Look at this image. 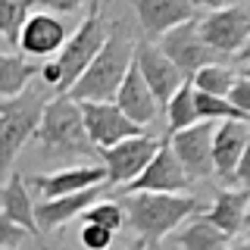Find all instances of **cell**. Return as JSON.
Here are the masks:
<instances>
[{
	"label": "cell",
	"mask_w": 250,
	"mask_h": 250,
	"mask_svg": "<svg viewBox=\"0 0 250 250\" xmlns=\"http://www.w3.org/2000/svg\"><path fill=\"white\" fill-rule=\"evenodd\" d=\"M119 207L125 213V225L150 250L160 247V241L169 231H175V225H182L194 213L207 209L194 194H147V191L125 194Z\"/></svg>",
	"instance_id": "obj_1"
},
{
	"label": "cell",
	"mask_w": 250,
	"mask_h": 250,
	"mask_svg": "<svg viewBox=\"0 0 250 250\" xmlns=\"http://www.w3.org/2000/svg\"><path fill=\"white\" fill-rule=\"evenodd\" d=\"M35 138L41 144V156L50 163H72L75 166V160H97V147L91 144L88 131H84L82 109L66 94H57L47 100Z\"/></svg>",
	"instance_id": "obj_2"
},
{
	"label": "cell",
	"mask_w": 250,
	"mask_h": 250,
	"mask_svg": "<svg viewBox=\"0 0 250 250\" xmlns=\"http://www.w3.org/2000/svg\"><path fill=\"white\" fill-rule=\"evenodd\" d=\"M131 53H135V38L125 31V22H109V35H106L104 47L88 62V69L78 75V82L66 91V97L75 100V104L113 100L116 88L122 84V78L131 66Z\"/></svg>",
	"instance_id": "obj_3"
},
{
	"label": "cell",
	"mask_w": 250,
	"mask_h": 250,
	"mask_svg": "<svg viewBox=\"0 0 250 250\" xmlns=\"http://www.w3.org/2000/svg\"><path fill=\"white\" fill-rule=\"evenodd\" d=\"M44 106H47V88H35V84H28L16 97L0 100V178L10 175L13 160L35 138Z\"/></svg>",
	"instance_id": "obj_4"
},
{
	"label": "cell",
	"mask_w": 250,
	"mask_h": 250,
	"mask_svg": "<svg viewBox=\"0 0 250 250\" xmlns=\"http://www.w3.org/2000/svg\"><path fill=\"white\" fill-rule=\"evenodd\" d=\"M109 35V25L104 22V16L100 13H88V19L78 25V31L72 38H66V44H62V50L57 53V60L53 62V69H57V88L60 94H66L72 84L78 82V75L88 69V62L97 57V50L104 47Z\"/></svg>",
	"instance_id": "obj_5"
},
{
	"label": "cell",
	"mask_w": 250,
	"mask_h": 250,
	"mask_svg": "<svg viewBox=\"0 0 250 250\" xmlns=\"http://www.w3.org/2000/svg\"><path fill=\"white\" fill-rule=\"evenodd\" d=\"M197 35L200 41L229 62L231 57L244 53L247 47V38H250V13L247 6L241 3H229L222 10H209L207 16H197Z\"/></svg>",
	"instance_id": "obj_6"
},
{
	"label": "cell",
	"mask_w": 250,
	"mask_h": 250,
	"mask_svg": "<svg viewBox=\"0 0 250 250\" xmlns=\"http://www.w3.org/2000/svg\"><path fill=\"white\" fill-rule=\"evenodd\" d=\"M247 156H250V125L247 122H216L213 128V175L225 188H247Z\"/></svg>",
	"instance_id": "obj_7"
},
{
	"label": "cell",
	"mask_w": 250,
	"mask_h": 250,
	"mask_svg": "<svg viewBox=\"0 0 250 250\" xmlns=\"http://www.w3.org/2000/svg\"><path fill=\"white\" fill-rule=\"evenodd\" d=\"M156 147H160V138L144 131V135L125 138L119 144L106 147V150H97V160L104 163V185L106 188H122L128 185L131 178H138L144 166L153 160Z\"/></svg>",
	"instance_id": "obj_8"
},
{
	"label": "cell",
	"mask_w": 250,
	"mask_h": 250,
	"mask_svg": "<svg viewBox=\"0 0 250 250\" xmlns=\"http://www.w3.org/2000/svg\"><path fill=\"white\" fill-rule=\"evenodd\" d=\"M156 50H160L163 57H166L172 66L182 72V78H191L203 66L225 62L222 57H216V53L200 41V35H197V16L188 19V22H182V25H175V28H169L166 35H160V38H156Z\"/></svg>",
	"instance_id": "obj_9"
},
{
	"label": "cell",
	"mask_w": 250,
	"mask_h": 250,
	"mask_svg": "<svg viewBox=\"0 0 250 250\" xmlns=\"http://www.w3.org/2000/svg\"><path fill=\"white\" fill-rule=\"evenodd\" d=\"M213 128L216 122H194L175 135H166L172 153H175L178 166L185 169V175L191 178V185L213 178Z\"/></svg>",
	"instance_id": "obj_10"
},
{
	"label": "cell",
	"mask_w": 250,
	"mask_h": 250,
	"mask_svg": "<svg viewBox=\"0 0 250 250\" xmlns=\"http://www.w3.org/2000/svg\"><path fill=\"white\" fill-rule=\"evenodd\" d=\"M188 188H191V178L178 166L175 153L169 147V138L163 135L160 147H156L153 160L144 166V172L138 178H131L128 185H122V197L125 194H141V191H147V194H185Z\"/></svg>",
	"instance_id": "obj_11"
},
{
	"label": "cell",
	"mask_w": 250,
	"mask_h": 250,
	"mask_svg": "<svg viewBox=\"0 0 250 250\" xmlns=\"http://www.w3.org/2000/svg\"><path fill=\"white\" fill-rule=\"evenodd\" d=\"M78 109H82L84 131H88L91 144L97 147V150H106V147L119 144V141H125V138L144 135V128L135 125L131 119H125L119 109H116L113 100H104V104L84 100V104H78Z\"/></svg>",
	"instance_id": "obj_12"
},
{
	"label": "cell",
	"mask_w": 250,
	"mask_h": 250,
	"mask_svg": "<svg viewBox=\"0 0 250 250\" xmlns=\"http://www.w3.org/2000/svg\"><path fill=\"white\" fill-rule=\"evenodd\" d=\"M131 62H135L138 75L144 78L147 91L153 94L156 109H166L169 97H172L178 88H182V82H185L182 72H178V69L172 66V62L163 57L160 50H156V44H150V41H138V44H135Z\"/></svg>",
	"instance_id": "obj_13"
},
{
	"label": "cell",
	"mask_w": 250,
	"mask_h": 250,
	"mask_svg": "<svg viewBox=\"0 0 250 250\" xmlns=\"http://www.w3.org/2000/svg\"><path fill=\"white\" fill-rule=\"evenodd\" d=\"M106 185H94V188H84V191H75V194H66V197H53V200H41L35 203V225H38V234L47 231H57L62 234L66 225L72 222L75 216H82L91 203H97L104 197Z\"/></svg>",
	"instance_id": "obj_14"
},
{
	"label": "cell",
	"mask_w": 250,
	"mask_h": 250,
	"mask_svg": "<svg viewBox=\"0 0 250 250\" xmlns=\"http://www.w3.org/2000/svg\"><path fill=\"white\" fill-rule=\"evenodd\" d=\"M125 3L135 6L141 31H144V41H150V44L160 35H166L169 28H175V25H182V22L197 16L191 0H125Z\"/></svg>",
	"instance_id": "obj_15"
},
{
	"label": "cell",
	"mask_w": 250,
	"mask_h": 250,
	"mask_svg": "<svg viewBox=\"0 0 250 250\" xmlns=\"http://www.w3.org/2000/svg\"><path fill=\"white\" fill-rule=\"evenodd\" d=\"M66 38H69V31L57 16L31 13L25 19V25H22V31H19L16 47H19L22 53H28V57L41 60V57H57L62 50V44H66Z\"/></svg>",
	"instance_id": "obj_16"
},
{
	"label": "cell",
	"mask_w": 250,
	"mask_h": 250,
	"mask_svg": "<svg viewBox=\"0 0 250 250\" xmlns=\"http://www.w3.org/2000/svg\"><path fill=\"white\" fill-rule=\"evenodd\" d=\"M25 185L38 188L44 194V200L53 197H66V194L84 191V188L104 185V166H94V163H78V166H66L50 175H25Z\"/></svg>",
	"instance_id": "obj_17"
},
{
	"label": "cell",
	"mask_w": 250,
	"mask_h": 250,
	"mask_svg": "<svg viewBox=\"0 0 250 250\" xmlns=\"http://www.w3.org/2000/svg\"><path fill=\"white\" fill-rule=\"evenodd\" d=\"M113 104L116 109L125 116V119H131L135 125H150L156 116H160V109H156V100H153V94L147 91V84H144V78L138 75V69H135V62L128 66V72H125L122 78V84L116 88L113 94Z\"/></svg>",
	"instance_id": "obj_18"
},
{
	"label": "cell",
	"mask_w": 250,
	"mask_h": 250,
	"mask_svg": "<svg viewBox=\"0 0 250 250\" xmlns=\"http://www.w3.org/2000/svg\"><path fill=\"white\" fill-rule=\"evenodd\" d=\"M247 200H250L247 188H219L213 207L203 209L200 216L234 241L241 231H244V225H247Z\"/></svg>",
	"instance_id": "obj_19"
},
{
	"label": "cell",
	"mask_w": 250,
	"mask_h": 250,
	"mask_svg": "<svg viewBox=\"0 0 250 250\" xmlns=\"http://www.w3.org/2000/svg\"><path fill=\"white\" fill-rule=\"evenodd\" d=\"M0 213L13 219L19 229H25L31 238H41L35 225V200L28 197V185L22 172H10V182L0 185Z\"/></svg>",
	"instance_id": "obj_20"
},
{
	"label": "cell",
	"mask_w": 250,
	"mask_h": 250,
	"mask_svg": "<svg viewBox=\"0 0 250 250\" xmlns=\"http://www.w3.org/2000/svg\"><path fill=\"white\" fill-rule=\"evenodd\" d=\"M175 241L182 250H229L231 244L229 234H222L216 225H209L200 213H194L188 219V225L175 234Z\"/></svg>",
	"instance_id": "obj_21"
},
{
	"label": "cell",
	"mask_w": 250,
	"mask_h": 250,
	"mask_svg": "<svg viewBox=\"0 0 250 250\" xmlns=\"http://www.w3.org/2000/svg\"><path fill=\"white\" fill-rule=\"evenodd\" d=\"M41 72L38 62H28L19 53H0V97H16L28 88L31 75Z\"/></svg>",
	"instance_id": "obj_22"
},
{
	"label": "cell",
	"mask_w": 250,
	"mask_h": 250,
	"mask_svg": "<svg viewBox=\"0 0 250 250\" xmlns=\"http://www.w3.org/2000/svg\"><path fill=\"white\" fill-rule=\"evenodd\" d=\"M241 69L229 66V62H213V66H203L197 69L188 82H191L194 91L200 94H209V97H225L229 94V88L234 84V78H238Z\"/></svg>",
	"instance_id": "obj_23"
},
{
	"label": "cell",
	"mask_w": 250,
	"mask_h": 250,
	"mask_svg": "<svg viewBox=\"0 0 250 250\" xmlns=\"http://www.w3.org/2000/svg\"><path fill=\"white\" fill-rule=\"evenodd\" d=\"M166 116H169V125H166V135H175V131L188 128V125L197 122V113H194V88L191 82H182V88L169 97L166 104Z\"/></svg>",
	"instance_id": "obj_24"
},
{
	"label": "cell",
	"mask_w": 250,
	"mask_h": 250,
	"mask_svg": "<svg viewBox=\"0 0 250 250\" xmlns=\"http://www.w3.org/2000/svg\"><path fill=\"white\" fill-rule=\"evenodd\" d=\"M194 113H197L200 122H247L250 125V116L234 109L225 97H209V94H200V91H194Z\"/></svg>",
	"instance_id": "obj_25"
},
{
	"label": "cell",
	"mask_w": 250,
	"mask_h": 250,
	"mask_svg": "<svg viewBox=\"0 0 250 250\" xmlns=\"http://www.w3.org/2000/svg\"><path fill=\"white\" fill-rule=\"evenodd\" d=\"M31 16L28 0H0V38H6L13 47L19 41V31Z\"/></svg>",
	"instance_id": "obj_26"
},
{
	"label": "cell",
	"mask_w": 250,
	"mask_h": 250,
	"mask_svg": "<svg viewBox=\"0 0 250 250\" xmlns=\"http://www.w3.org/2000/svg\"><path fill=\"white\" fill-rule=\"evenodd\" d=\"M78 219H82V225H100V229H109L113 234L119 229H125V213H122L119 200H97Z\"/></svg>",
	"instance_id": "obj_27"
},
{
	"label": "cell",
	"mask_w": 250,
	"mask_h": 250,
	"mask_svg": "<svg viewBox=\"0 0 250 250\" xmlns=\"http://www.w3.org/2000/svg\"><path fill=\"white\" fill-rule=\"evenodd\" d=\"M113 238L116 234L109 229H100V225H82V231H78V244L84 250H109Z\"/></svg>",
	"instance_id": "obj_28"
},
{
	"label": "cell",
	"mask_w": 250,
	"mask_h": 250,
	"mask_svg": "<svg viewBox=\"0 0 250 250\" xmlns=\"http://www.w3.org/2000/svg\"><path fill=\"white\" fill-rule=\"evenodd\" d=\"M225 100L234 106V109H241V113H247L250 116V75L241 69L238 78H234V84L229 88V94H225Z\"/></svg>",
	"instance_id": "obj_29"
},
{
	"label": "cell",
	"mask_w": 250,
	"mask_h": 250,
	"mask_svg": "<svg viewBox=\"0 0 250 250\" xmlns=\"http://www.w3.org/2000/svg\"><path fill=\"white\" fill-rule=\"evenodd\" d=\"M25 238H28L25 229H19L13 219H6L3 213H0V250H16Z\"/></svg>",
	"instance_id": "obj_30"
},
{
	"label": "cell",
	"mask_w": 250,
	"mask_h": 250,
	"mask_svg": "<svg viewBox=\"0 0 250 250\" xmlns=\"http://www.w3.org/2000/svg\"><path fill=\"white\" fill-rule=\"evenodd\" d=\"M31 6H38V13H82L88 6V0H28Z\"/></svg>",
	"instance_id": "obj_31"
},
{
	"label": "cell",
	"mask_w": 250,
	"mask_h": 250,
	"mask_svg": "<svg viewBox=\"0 0 250 250\" xmlns=\"http://www.w3.org/2000/svg\"><path fill=\"white\" fill-rule=\"evenodd\" d=\"M231 0H191V6L194 10H203V6H207V10H222V6H229Z\"/></svg>",
	"instance_id": "obj_32"
},
{
	"label": "cell",
	"mask_w": 250,
	"mask_h": 250,
	"mask_svg": "<svg viewBox=\"0 0 250 250\" xmlns=\"http://www.w3.org/2000/svg\"><path fill=\"white\" fill-rule=\"evenodd\" d=\"M128 250H150V247H147L144 241H138V238H135V241H131V244H128Z\"/></svg>",
	"instance_id": "obj_33"
},
{
	"label": "cell",
	"mask_w": 250,
	"mask_h": 250,
	"mask_svg": "<svg viewBox=\"0 0 250 250\" xmlns=\"http://www.w3.org/2000/svg\"><path fill=\"white\" fill-rule=\"evenodd\" d=\"M100 3L104 0H88V13H100Z\"/></svg>",
	"instance_id": "obj_34"
},
{
	"label": "cell",
	"mask_w": 250,
	"mask_h": 250,
	"mask_svg": "<svg viewBox=\"0 0 250 250\" xmlns=\"http://www.w3.org/2000/svg\"><path fill=\"white\" fill-rule=\"evenodd\" d=\"M229 250H250L247 241H238V244H229Z\"/></svg>",
	"instance_id": "obj_35"
},
{
	"label": "cell",
	"mask_w": 250,
	"mask_h": 250,
	"mask_svg": "<svg viewBox=\"0 0 250 250\" xmlns=\"http://www.w3.org/2000/svg\"><path fill=\"white\" fill-rule=\"evenodd\" d=\"M38 247H41V250H50V247H47V244H44V238H38Z\"/></svg>",
	"instance_id": "obj_36"
},
{
	"label": "cell",
	"mask_w": 250,
	"mask_h": 250,
	"mask_svg": "<svg viewBox=\"0 0 250 250\" xmlns=\"http://www.w3.org/2000/svg\"><path fill=\"white\" fill-rule=\"evenodd\" d=\"M104 3H113V0H104Z\"/></svg>",
	"instance_id": "obj_37"
}]
</instances>
